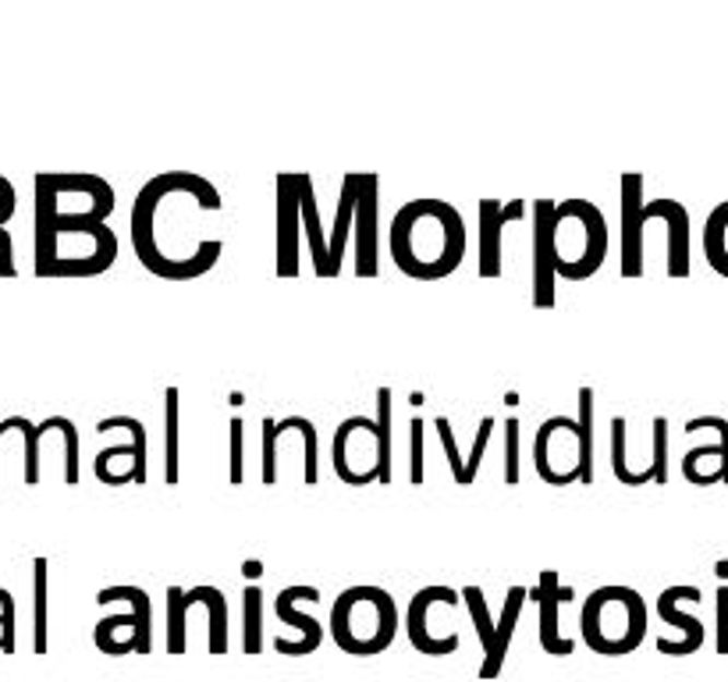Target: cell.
<instances>
[{"label": "cell", "instance_id": "83f0119b", "mask_svg": "<svg viewBox=\"0 0 728 682\" xmlns=\"http://www.w3.org/2000/svg\"><path fill=\"white\" fill-rule=\"evenodd\" d=\"M704 252H707V263L715 267L721 278H728V199L707 213Z\"/></svg>", "mask_w": 728, "mask_h": 682}, {"label": "cell", "instance_id": "60d3db41", "mask_svg": "<svg viewBox=\"0 0 728 682\" xmlns=\"http://www.w3.org/2000/svg\"><path fill=\"white\" fill-rule=\"evenodd\" d=\"M0 650H14V601L4 587H0Z\"/></svg>", "mask_w": 728, "mask_h": 682}, {"label": "cell", "instance_id": "1f68e13d", "mask_svg": "<svg viewBox=\"0 0 728 682\" xmlns=\"http://www.w3.org/2000/svg\"><path fill=\"white\" fill-rule=\"evenodd\" d=\"M462 601L469 608V619H473V625H477V636L483 644V658H488V654L494 650V633H497V622L491 619V611H488V597H483L480 587H466Z\"/></svg>", "mask_w": 728, "mask_h": 682}, {"label": "cell", "instance_id": "ab89813d", "mask_svg": "<svg viewBox=\"0 0 728 682\" xmlns=\"http://www.w3.org/2000/svg\"><path fill=\"white\" fill-rule=\"evenodd\" d=\"M491 434H494V416H483L480 431L473 437V451H469V480H477V473H480V462H483V451H488V445H491Z\"/></svg>", "mask_w": 728, "mask_h": 682}, {"label": "cell", "instance_id": "4fadbf2b", "mask_svg": "<svg viewBox=\"0 0 728 682\" xmlns=\"http://www.w3.org/2000/svg\"><path fill=\"white\" fill-rule=\"evenodd\" d=\"M530 601H537V611H540V630H537L540 647L554 654V658H568V654L576 650V639H568L562 633L559 611H562V604L573 601V590L562 587V579L554 568H544L537 579V587L530 590Z\"/></svg>", "mask_w": 728, "mask_h": 682}, {"label": "cell", "instance_id": "7bdbcfd3", "mask_svg": "<svg viewBox=\"0 0 728 682\" xmlns=\"http://www.w3.org/2000/svg\"><path fill=\"white\" fill-rule=\"evenodd\" d=\"M242 573H246V579H249V583H256V579H260V576H263V565H260V562H256V558H249L246 565H242Z\"/></svg>", "mask_w": 728, "mask_h": 682}, {"label": "cell", "instance_id": "484cf974", "mask_svg": "<svg viewBox=\"0 0 728 682\" xmlns=\"http://www.w3.org/2000/svg\"><path fill=\"white\" fill-rule=\"evenodd\" d=\"M178 416H181V395L178 388H167L164 391V483L167 487H178V477H181Z\"/></svg>", "mask_w": 728, "mask_h": 682}, {"label": "cell", "instance_id": "836d02e7", "mask_svg": "<svg viewBox=\"0 0 728 682\" xmlns=\"http://www.w3.org/2000/svg\"><path fill=\"white\" fill-rule=\"evenodd\" d=\"M227 426H232V431H227V440H232V455H227V480L238 487V483L246 480V431H242L246 423L235 416Z\"/></svg>", "mask_w": 728, "mask_h": 682}, {"label": "cell", "instance_id": "603a6c76", "mask_svg": "<svg viewBox=\"0 0 728 682\" xmlns=\"http://www.w3.org/2000/svg\"><path fill=\"white\" fill-rule=\"evenodd\" d=\"M355 199H360V175H345L341 178V192H338V207H334V224H331V274H341V256L352 238L355 227Z\"/></svg>", "mask_w": 728, "mask_h": 682}, {"label": "cell", "instance_id": "9a60e30c", "mask_svg": "<svg viewBox=\"0 0 728 682\" xmlns=\"http://www.w3.org/2000/svg\"><path fill=\"white\" fill-rule=\"evenodd\" d=\"M377 221H380V178L360 175V199H355V274L377 278Z\"/></svg>", "mask_w": 728, "mask_h": 682}, {"label": "cell", "instance_id": "8fae6325", "mask_svg": "<svg viewBox=\"0 0 728 682\" xmlns=\"http://www.w3.org/2000/svg\"><path fill=\"white\" fill-rule=\"evenodd\" d=\"M320 601V590L309 587V583H295V587H284L278 597H274V615L292 625V630L298 633V639H274V650L284 654V658H306V654H313L320 644H324V625L306 615L298 604H317Z\"/></svg>", "mask_w": 728, "mask_h": 682}, {"label": "cell", "instance_id": "3957f363", "mask_svg": "<svg viewBox=\"0 0 728 682\" xmlns=\"http://www.w3.org/2000/svg\"><path fill=\"white\" fill-rule=\"evenodd\" d=\"M533 469L551 487L594 483V388H579V416H548L533 437Z\"/></svg>", "mask_w": 728, "mask_h": 682}, {"label": "cell", "instance_id": "2e32d148", "mask_svg": "<svg viewBox=\"0 0 728 682\" xmlns=\"http://www.w3.org/2000/svg\"><path fill=\"white\" fill-rule=\"evenodd\" d=\"M298 238H303V199L298 175H278V263L281 278L298 274Z\"/></svg>", "mask_w": 728, "mask_h": 682}, {"label": "cell", "instance_id": "cb8c5ba5", "mask_svg": "<svg viewBox=\"0 0 728 682\" xmlns=\"http://www.w3.org/2000/svg\"><path fill=\"white\" fill-rule=\"evenodd\" d=\"M114 601H125L128 608L136 611L139 619V644L136 650L139 654H150L153 650V601L150 593L142 587H132V583H121V587H104L96 593V604H114Z\"/></svg>", "mask_w": 728, "mask_h": 682}, {"label": "cell", "instance_id": "4316f807", "mask_svg": "<svg viewBox=\"0 0 728 682\" xmlns=\"http://www.w3.org/2000/svg\"><path fill=\"white\" fill-rule=\"evenodd\" d=\"M242 650L256 658L263 650V590L246 583L242 590Z\"/></svg>", "mask_w": 728, "mask_h": 682}, {"label": "cell", "instance_id": "8d00e7d4", "mask_svg": "<svg viewBox=\"0 0 728 682\" xmlns=\"http://www.w3.org/2000/svg\"><path fill=\"white\" fill-rule=\"evenodd\" d=\"M278 437H281L278 420H263V469H260V477H263L267 487L270 483H278Z\"/></svg>", "mask_w": 728, "mask_h": 682}, {"label": "cell", "instance_id": "f35d334b", "mask_svg": "<svg viewBox=\"0 0 728 682\" xmlns=\"http://www.w3.org/2000/svg\"><path fill=\"white\" fill-rule=\"evenodd\" d=\"M409 451H412L409 455V480L420 487L423 483V420L420 416L409 423Z\"/></svg>", "mask_w": 728, "mask_h": 682}, {"label": "cell", "instance_id": "6da1fadb", "mask_svg": "<svg viewBox=\"0 0 728 682\" xmlns=\"http://www.w3.org/2000/svg\"><path fill=\"white\" fill-rule=\"evenodd\" d=\"M224 196L218 185L192 170H164L139 189L132 203V246L139 263L156 278L192 281L221 260V238H199L181 227L199 213H221Z\"/></svg>", "mask_w": 728, "mask_h": 682}, {"label": "cell", "instance_id": "f1b7e54d", "mask_svg": "<svg viewBox=\"0 0 728 682\" xmlns=\"http://www.w3.org/2000/svg\"><path fill=\"white\" fill-rule=\"evenodd\" d=\"M377 431H380V448H384V466H380V483L388 487L395 483V395L391 388H377Z\"/></svg>", "mask_w": 728, "mask_h": 682}, {"label": "cell", "instance_id": "ac0fdd59", "mask_svg": "<svg viewBox=\"0 0 728 682\" xmlns=\"http://www.w3.org/2000/svg\"><path fill=\"white\" fill-rule=\"evenodd\" d=\"M551 199H537L533 203V306L551 309L554 306V289H559V270H554V252H551Z\"/></svg>", "mask_w": 728, "mask_h": 682}, {"label": "cell", "instance_id": "30bf717a", "mask_svg": "<svg viewBox=\"0 0 728 682\" xmlns=\"http://www.w3.org/2000/svg\"><path fill=\"white\" fill-rule=\"evenodd\" d=\"M459 601L462 593H455L451 587H423L409 601V611H406L409 644L420 654H431V658H445V654L459 650V633L445 630V625L437 622V611H445L448 604H459Z\"/></svg>", "mask_w": 728, "mask_h": 682}, {"label": "cell", "instance_id": "ffe728a7", "mask_svg": "<svg viewBox=\"0 0 728 682\" xmlns=\"http://www.w3.org/2000/svg\"><path fill=\"white\" fill-rule=\"evenodd\" d=\"M298 199H303V235L309 238L313 270H317L320 278H334L331 274V235H327L320 224V207H317V192H313L309 175H298Z\"/></svg>", "mask_w": 728, "mask_h": 682}, {"label": "cell", "instance_id": "d6a6232c", "mask_svg": "<svg viewBox=\"0 0 728 682\" xmlns=\"http://www.w3.org/2000/svg\"><path fill=\"white\" fill-rule=\"evenodd\" d=\"M650 473H654V483L665 487L668 483V420L665 416H654L650 423Z\"/></svg>", "mask_w": 728, "mask_h": 682}, {"label": "cell", "instance_id": "e575fe53", "mask_svg": "<svg viewBox=\"0 0 728 682\" xmlns=\"http://www.w3.org/2000/svg\"><path fill=\"white\" fill-rule=\"evenodd\" d=\"M434 426H437V434H441V445H445V459H448V466H451V477H455V483H459V487H469V477H466V459L459 455V445H455V434H451V423H448V416H437V420H434Z\"/></svg>", "mask_w": 728, "mask_h": 682}, {"label": "cell", "instance_id": "74e56055", "mask_svg": "<svg viewBox=\"0 0 728 682\" xmlns=\"http://www.w3.org/2000/svg\"><path fill=\"white\" fill-rule=\"evenodd\" d=\"M519 420L508 416L505 423V483L508 487H516L519 483Z\"/></svg>", "mask_w": 728, "mask_h": 682}, {"label": "cell", "instance_id": "b9f144b4", "mask_svg": "<svg viewBox=\"0 0 728 682\" xmlns=\"http://www.w3.org/2000/svg\"><path fill=\"white\" fill-rule=\"evenodd\" d=\"M718 654H728V583L718 587Z\"/></svg>", "mask_w": 728, "mask_h": 682}, {"label": "cell", "instance_id": "7c38bea8", "mask_svg": "<svg viewBox=\"0 0 728 682\" xmlns=\"http://www.w3.org/2000/svg\"><path fill=\"white\" fill-rule=\"evenodd\" d=\"M682 601H701V587H693V583H676V587H665L658 597V615L682 633L679 639H665V636L658 639V650L668 654V658H686V654L701 650L707 639L704 622L690 615V611H682Z\"/></svg>", "mask_w": 728, "mask_h": 682}, {"label": "cell", "instance_id": "8992f818", "mask_svg": "<svg viewBox=\"0 0 728 682\" xmlns=\"http://www.w3.org/2000/svg\"><path fill=\"white\" fill-rule=\"evenodd\" d=\"M608 221L590 199H565L551 213V252L554 270L565 281H587L608 260Z\"/></svg>", "mask_w": 728, "mask_h": 682}, {"label": "cell", "instance_id": "5bb4252c", "mask_svg": "<svg viewBox=\"0 0 728 682\" xmlns=\"http://www.w3.org/2000/svg\"><path fill=\"white\" fill-rule=\"evenodd\" d=\"M107 431H128V445H110L96 455V477L99 483H107V487H121V473L114 477L110 462L121 459V455H132V483H146V426H142V420L136 416H107L96 423V434H107Z\"/></svg>", "mask_w": 728, "mask_h": 682}, {"label": "cell", "instance_id": "277c9868", "mask_svg": "<svg viewBox=\"0 0 728 682\" xmlns=\"http://www.w3.org/2000/svg\"><path fill=\"white\" fill-rule=\"evenodd\" d=\"M579 636L594 654L622 658L647 639V601L633 587H597L579 611Z\"/></svg>", "mask_w": 728, "mask_h": 682}, {"label": "cell", "instance_id": "7402d4cb", "mask_svg": "<svg viewBox=\"0 0 728 682\" xmlns=\"http://www.w3.org/2000/svg\"><path fill=\"white\" fill-rule=\"evenodd\" d=\"M505 203L483 199L480 203V278L502 274V232H505Z\"/></svg>", "mask_w": 728, "mask_h": 682}, {"label": "cell", "instance_id": "e0dca14e", "mask_svg": "<svg viewBox=\"0 0 728 682\" xmlns=\"http://www.w3.org/2000/svg\"><path fill=\"white\" fill-rule=\"evenodd\" d=\"M644 175H622V278L644 274Z\"/></svg>", "mask_w": 728, "mask_h": 682}, {"label": "cell", "instance_id": "f546056e", "mask_svg": "<svg viewBox=\"0 0 728 682\" xmlns=\"http://www.w3.org/2000/svg\"><path fill=\"white\" fill-rule=\"evenodd\" d=\"M611 473L622 483V487H644V483H654L650 466L644 473H633L630 462H625V416L611 420Z\"/></svg>", "mask_w": 728, "mask_h": 682}, {"label": "cell", "instance_id": "4dcf8cb0", "mask_svg": "<svg viewBox=\"0 0 728 682\" xmlns=\"http://www.w3.org/2000/svg\"><path fill=\"white\" fill-rule=\"evenodd\" d=\"M33 650L36 654H47V558H36L33 562Z\"/></svg>", "mask_w": 728, "mask_h": 682}, {"label": "cell", "instance_id": "7a4b0ae2", "mask_svg": "<svg viewBox=\"0 0 728 682\" xmlns=\"http://www.w3.org/2000/svg\"><path fill=\"white\" fill-rule=\"evenodd\" d=\"M466 221L445 199H409L391 221V256L402 274L441 281L466 260Z\"/></svg>", "mask_w": 728, "mask_h": 682}, {"label": "cell", "instance_id": "9c48e42d", "mask_svg": "<svg viewBox=\"0 0 728 682\" xmlns=\"http://www.w3.org/2000/svg\"><path fill=\"white\" fill-rule=\"evenodd\" d=\"M196 604L210 615V654H227V597L218 587H167V654H185V619Z\"/></svg>", "mask_w": 728, "mask_h": 682}, {"label": "cell", "instance_id": "52a82bcc", "mask_svg": "<svg viewBox=\"0 0 728 682\" xmlns=\"http://www.w3.org/2000/svg\"><path fill=\"white\" fill-rule=\"evenodd\" d=\"M36 210H50L54 217L107 224L114 210V189L96 175H39Z\"/></svg>", "mask_w": 728, "mask_h": 682}, {"label": "cell", "instance_id": "d6986e66", "mask_svg": "<svg viewBox=\"0 0 728 682\" xmlns=\"http://www.w3.org/2000/svg\"><path fill=\"white\" fill-rule=\"evenodd\" d=\"M644 217L665 221L668 227V278L690 274V210L679 199H650L644 207Z\"/></svg>", "mask_w": 728, "mask_h": 682}, {"label": "cell", "instance_id": "d590c367", "mask_svg": "<svg viewBox=\"0 0 728 682\" xmlns=\"http://www.w3.org/2000/svg\"><path fill=\"white\" fill-rule=\"evenodd\" d=\"M57 431L64 437V483L75 487L79 483V431L68 416H57Z\"/></svg>", "mask_w": 728, "mask_h": 682}, {"label": "cell", "instance_id": "ee69618b", "mask_svg": "<svg viewBox=\"0 0 728 682\" xmlns=\"http://www.w3.org/2000/svg\"><path fill=\"white\" fill-rule=\"evenodd\" d=\"M715 573H718V579H725V583H728V558L715 565Z\"/></svg>", "mask_w": 728, "mask_h": 682}, {"label": "cell", "instance_id": "d4e9b609", "mask_svg": "<svg viewBox=\"0 0 728 682\" xmlns=\"http://www.w3.org/2000/svg\"><path fill=\"white\" fill-rule=\"evenodd\" d=\"M93 639H96V647H99V650L110 654V658H121V654H132L136 644H139V619H136V611L128 608V611H121V615L99 619V622H96Z\"/></svg>", "mask_w": 728, "mask_h": 682}, {"label": "cell", "instance_id": "44dd1931", "mask_svg": "<svg viewBox=\"0 0 728 682\" xmlns=\"http://www.w3.org/2000/svg\"><path fill=\"white\" fill-rule=\"evenodd\" d=\"M526 601H530V590H526V587H512V590H508L505 608H502V619H497L494 650L480 661V679H497V672H502L508 644H512V636H516V625H519V615H522V604H526Z\"/></svg>", "mask_w": 728, "mask_h": 682}, {"label": "cell", "instance_id": "5b68a950", "mask_svg": "<svg viewBox=\"0 0 728 682\" xmlns=\"http://www.w3.org/2000/svg\"><path fill=\"white\" fill-rule=\"evenodd\" d=\"M398 633V608L395 597L374 587V583H360L338 593L331 604V636L334 644L355 654V658H374V654L388 650Z\"/></svg>", "mask_w": 728, "mask_h": 682}, {"label": "cell", "instance_id": "ba28073f", "mask_svg": "<svg viewBox=\"0 0 728 682\" xmlns=\"http://www.w3.org/2000/svg\"><path fill=\"white\" fill-rule=\"evenodd\" d=\"M331 462H334L338 480L349 483V487H366V483H380L384 448H380L377 420H369V416H349V420H341L338 431H334Z\"/></svg>", "mask_w": 728, "mask_h": 682}]
</instances>
